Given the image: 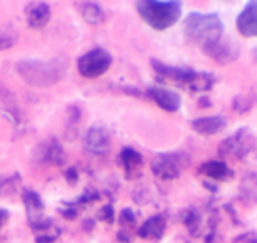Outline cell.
<instances>
[{"mask_svg":"<svg viewBox=\"0 0 257 243\" xmlns=\"http://www.w3.org/2000/svg\"><path fill=\"white\" fill-rule=\"evenodd\" d=\"M224 24L215 14L192 12L184 20V35L191 44L207 50L222 39Z\"/></svg>","mask_w":257,"mask_h":243,"instance_id":"obj_1","label":"cell"},{"mask_svg":"<svg viewBox=\"0 0 257 243\" xmlns=\"http://www.w3.org/2000/svg\"><path fill=\"white\" fill-rule=\"evenodd\" d=\"M67 64L62 59L54 60H22L17 64V74L32 87H52L62 80Z\"/></svg>","mask_w":257,"mask_h":243,"instance_id":"obj_2","label":"cell"},{"mask_svg":"<svg viewBox=\"0 0 257 243\" xmlns=\"http://www.w3.org/2000/svg\"><path fill=\"white\" fill-rule=\"evenodd\" d=\"M141 19L154 30H166L177 24L182 14L181 2H159V0H141L137 2Z\"/></svg>","mask_w":257,"mask_h":243,"instance_id":"obj_3","label":"cell"},{"mask_svg":"<svg viewBox=\"0 0 257 243\" xmlns=\"http://www.w3.org/2000/svg\"><path fill=\"white\" fill-rule=\"evenodd\" d=\"M191 163V157L182 152L161 153L152 160V172L162 180L177 178Z\"/></svg>","mask_w":257,"mask_h":243,"instance_id":"obj_4","label":"cell"},{"mask_svg":"<svg viewBox=\"0 0 257 243\" xmlns=\"http://www.w3.org/2000/svg\"><path fill=\"white\" fill-rule=\"evenodd\" d=\"M255 137L249 128H239L232 137L225 138L224 142H220L219 152L222 157H230L235 160L244 158L245 155L250 153L255 148Z\"/></svg>","mask_w":257,"mask_h":243,"instance_id":"obj_5","label":"cell"},{"mask_svg":"<svg viewBox=\"0 0 257 243\" xmlns=\"http://www.w3.org/2000/svg\"><path fill=\"white\" fill-rule=\"evenodd\" d=\"M112 65V55L104 49H94L87 52L77 62V69L85 79H97L104 75Z\"/></svg>","mask_w":257,"mask_h":243,"instance_id":"obj_6","label":"cell"},{"mask_svg":"<svg viewBox=\"0 0 257 243\" xmlns=\"http://www.w3.org/2000/svg\"><path fill=\"white\" fill-rule=\"evenodd\" d=\"M152 69L157 72L159 75L164 77L167 80H172L176 84H184V85H191L197 77V72L189 69V67H174V65H166L161 60H152Z\"/></svg>","mask_w":257,"mask_h":243,"instance_id":"obj_7","label":"cell"},{"mask_svg":"<svg viewBox=\"0 0 257 243\" xmlns=\"http://www.w3.org/2000/svg\"><path fill=\"white\" fill-rule=\"evenodd\" d=\"M205 55H209L210 59H214L217 64H230V62L239 59V45L234 44L230 39H220L217 44L204 50Z\"/></svg>","mask_w":257,"mask_h":243,"instance_id":"obj_8","label":"cell"},{"mask_svg":"<svg viewBox=\"0 0 257 243\" xmlns=\"http://www.w3.org/2000/svg\"><path fill=\"white\" fill-rule=\"evenodd\" d=\"M235 25L242 37H257V0L245 5L235 20Z\"/></svg>","mask_w":257,"mask_h":243,"instance_id":"obj_9","label":"cell"},{"mask_svg":"<svg viewBox=\"0 0 257 243\" xmlns=\"http://www.w3.org/2000/svg\"><path fill=\"white\" fill-rule=\"evenodd\" d=\"M147 95L166 112H177L181 107V97L176 92L162 89V87H152L147 90Z\"/></svg>","mask_w":257,"mask_h":243,"instance_id":"obj_10","label":"cell"},{"mask_svg":"<svg viewBox=\"0 0 257 243\" xmlns=\"http://www.w3.org/2000/svg\"><path fill=\"white\" fill-rule=\"evenodd\" d=\"M85 147L89 152L95 153V155L105 153L110 147L109 132L102 127H92L85 135Z\"/></svg>","mask_w":257,"mask_h":243,"instance_id":"obj_11","label":"cell"},{"mask_svg":"<svg viewBox=\"0 0 257 243\" xmlns=\"http://www.w3.org/2000/svg\"><path fill=\"white\" fill-rule=\"evenodd\" d=\"M27 24L32 29H44L50 20V7L44 2H32L25 7Z\"/></svg>","mask_w":257,"mask_h":243,"instance_id":"obj_12","label":"cell"},{"mask_svg":"<svg viewBox=\"0 0 257 243\" xmlns=\"http://www.w3.org/2000/svg\"><path fill=\"white\" fill-rule=\"evenodd\" d=\"M164 233H166V218H164V215L151 216V218H147L137 230V235L141 236V238L156 240V241L161 240Z\"/></svg>","mask_w":257,"mask_h":243,"instance_id":"obj_13","label":"cell"},{"mask_svg":"<svg viewBox=\"0 0 257 243\" xmlns=\"http://www.w3.org/2000/svg\"><path fill=\"white\" fill-rule=\"evenodd\" d=\"M192 128L199 135H215V133L222 132L227 127V120L224 117L214 115V117H200L192 120Z\"/></svg>","mask_w":257,"mask_h":243,"instance_id":"obj_14","label":"cell"},{"mask_svg":"<svg viewBox=\"0 0 257 243\" xmlns=\"http://www.w3.org/2000/svg\"><path fill=\"white\" fill-rule=\"evenodd\" d=\"M39 158L50 165H62L65 162V153L62 147L54 138H50L39 147Z\"/></svg>","mask_w":257,"mask_h":243,"instance_id":"obj_15","label":"cell"},{"mask_svg":"<svg viewBox=\"0 0 257 243\" xmlns=\"http://www.w3.org/2000/svg\"><path fill=\"white\" fill-rule=\"evenodd\" d=\"M199 173H202L205 177L214 178V180H229L232 177V170L227 167V163L220 162V160H209V162H204L199 167Z\"/></svg>","mask_w":257,"mask_h":243,"instance_id":"obj_16","label":"cell"},{"mask_svg":"<svg viewBox=\"0 0 257 243\" xmlns=\"http://www.w3.org/2000/svg\"><path fill=\"white\" fill-rule=\"evenodd\" d=\"M120 162H122V165H124L127 177L132 178V177H137L139 175V170H141V167H142L144 158L137 150H134L131 147H125L120 152Z\"/></svg>","mask_w":257,"mask_h":243,"instance_id":"obj_17","label":"cell"},{"mask_svg":"<svg viewBox=\"0 0 257 243\" xmlns=\"http://www.w3.org/2000/svg\"><path fill=\"white\" fill-rule=\"evenodd\" d=\"M79 10H80V15L84 17L85 22L90 24V25H100L105 20L104 9L99 7L97 4H92V2L80 4Z\"/></svg>","mask_w":257,"mask_h":243,"instance_id":"obj_18","label":"cell"},{"mask_svg":"<svg viewBox=\"0 0 257 243\" xmlns=\"http://www.w3.org/2000/svg\"><path fill=\"white\" fill-rule=\"evenodd\" d=\"M22 198H24V203H25V206H27L30 215L40 213V211L44 210V203H42V200H40V195L32 192V190H24Z\"/></svg>","mask_w":257,"mask_h":243,"instance_id":"obj_19","label":"cell"},{"mask_svg":"<svg viewBox=\"0 0 257 243\" xmlns=\"http://www.w3.org/2000/svg\"><path fill=\"white\" fill-rule=\"evenodd\" d=\"M215 84V79L214 75L210 74H200V72H197V77H195V80L192 82L191 85H189V89H191L192 92H207L214 87Z\"/></svg>","mask_w":257,"mask_h":243,"instance_id":"obj_20","label":"cell"},{"mask_svg":"<svg viewBox=\"0 0 257 243\" xmlns=\"http://www.w3.org/2000/svg\"><path fill=\"white\" fill-rule=\"evenodd\" d=\"M15 44H17V32L12 27L2 25L0 27V50L12 49Z\"/></svg>","mask_w":257,"mask_h":243,"instance_id":"obj_21","label":"cell"},{"mask_svg":"<svg viewBox=\"0 0 257 243\" xmlns=\"http://www.w3.org/2000/svg\"><path fill=\"white\" fill-rule=\"evenodd\" d=\"M182 221L192 233H197V226L200 225V215L195 210H186L182 211Z\"/></svg>","mask_w":257,"mask_h":243,"instance_id":"obj_22","label":"cell"},{"mask_svg":"<svg viewBox=\"0 0 257 243\" xmlns=\"http://www.w3.org/2000/svg\"><path fill=\"white\" fill-rule=\"evenodd\" d=\"M119 223L120 226H124V228H132V226L137 225V220H136V215H134L132 210H122V213L119 216Z\"/></svg>","mask_w":257,"mask_h":243,"instance_id":"obj_23","label":"cell"},{"mask_svg":"<svg viewBox=\"0 0 257 243\" xmlns=\"http://www.w3.org/2000/svg\"><path fill=\"white\" fill-rule=\"evenodd\" d=\"M252 108V100H247V95L242 94V95H239L237 98L234 100V110H237L240 113H244V112H247Z\"/></svg>","mask_w":257,"mask_h":243,"instance_id":"obj_24","label":"cell"},{"mask_svg":"<svg viewBox=\"0 0 257 243\" xmlns=\"http://www.w3.org/2000/svg\"><path fill=\"white\" fill-rule=\"evenodd\" d=\"M99 218L102 221H107V223H112V221L115 220V213H114V208H112V205L102 206L100 211H99Z\"/></svg>","mask_w":257,"mask_h":243,"instance_id":"obj_25","label":"cell"},{"mask_svg":"<svg viewBox=\"0 0 257 243\" xmlns=\"http://www.w3.org/2000/svg\"><path fill=\"white\" fill-rule=\"evenodd\" d=\"M257 240L255 233H245V235H240L237 238L234 240V243H254Z\"/></svg>","mask_w":257,"mask_h":243,"instance_id":"obj_26","label":"cell"},{"mask_svg":"<svg viewBox=\"0 0 257 243\" xmlns=\"http://www.w3.org/2000/svg\"><path fill=\"white\" fill-rule=\"evenodd\" d=\"M65 178H67V182H69V183H75L77 170L75 168H69V170H67V173H65Z\"/></svg>","mask_w":257,"mask_h":243,"instance_id":"obj_27","label":"cell"},{"mask_svg":"<svg viewBox=\"0 0 257 243\" xmlns=\"http://www.w3.org/2000/svg\"><path fill=\"white\" fill-rule=\"evenodd\" d=\"M55 240V236L52 235H39L37 238H35V243H52Z\"/></svg>","mask_w":257,"mask_h":243,"instance_id":"obj_28","label":"cell"},{"mask_svg":"<svg viewBox=\"0 0 257 243\" xmlns=\"http://www.w3.org/2000/svg\"><path fill=\"white\" fill-rule=\"evenodd\" d=\"M62 215L65 216V218L72 220V218H75V216H77V210H75V208H67V210H62Z\"/></svg>","mask_w":257,"mask_h":243,"instance_id":"obj_29","label":"cell"},{"mask_svg":"<svg viewBox=\"0 0 257 243\" xmlns=\"http://www.w3.org/2000/svg\"><path fill=\"white\" fill-rule=\"evenodd\" d=\"M7 218H9V213L5 210H0V230H2V226H4V223L7 221Z\"/></svg>","mask_w":257,"mask_h":243,"instance_id":"obj_30","label":"cell"},{"mask_svg":"<svg viewBox=\"0 0 257 243\" xmlns=\"http://www.w3.org/2000/svg\"><path fill=\"white\" fill-rule=\"evenodd\" d=\"M252 57H254V62H255V64H257V47L252 50Z\"/></svg>","mask_w":257,"mask_h":243,"instance_id":"obj_31","label":"cell"},{"mask_svg":"<svg viewBox=\"0 0 257 243\" xmlns=\"http://www.w3.org/2000/svg\"><path fill=\"white\" fill-rule=\"evenodd\" d=\"M254 243H257V240H255V241H254Z\"/></svg>","mask_w":257,"mask_h":243,"instance_id":"obj_32","label":"cell"}]
</instances>
